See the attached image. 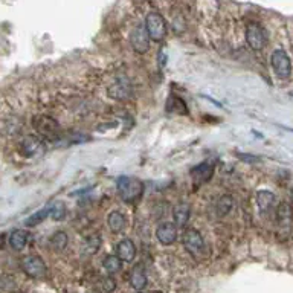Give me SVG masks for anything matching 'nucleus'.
Masks as SVG:
<instances>
[{"label":"nucleus","mask_w":293,"mask_h":293,"mask_svg":"<svg viewBox=\"0 0 293 293\" xmlns=\"http://www.w3.org/2000/svg\"><path fill=\"white\" fill-rule=\"evenodd\" d=\"M116 189L119 197L124 202L131 203V202L138 200L142 196V192H144V183L139 179L122 176L116 180Z\"/></svg>","instance_id":"nucleus-1"},{"label":"nucleus","mask_w":293,"mask_h":293,"mask_svg":"<svg viewBox=\"0 0 293 293\" xmlns=\"http://www.w3.org/2000/svg\"><path fill=\"white\" fill-rule=\"evenodd\" d=\"M144 26H145V29H147V32H148L150 40L161 42V40H164L165 35H167V22H165V18H164L159 12H156V11H153V12H150V14L147 15Z\"/></svg>","instance_id":"nucleus-2"},{"label":"nucleus","mask_w":293,"mask_h":293,"mask_svg":"<svg viewBox=\"0 0 293 293\" xmlns=\"http://www.w3.org/2000/svg\"><path fill=\"white\" fill-rule=\"evenodd\" d=\"M22 269L29 278H34V280H40V278L46 277V274H48V266L43 261V258L38 255L25 257L22 261Z\"/></svg>","instance_id":"nucleus-3"},{"label":"nucleus","mask_w":293,"mask_h":293,"mask_svg":"<svg viewBox=\"0 0 293 293\" xmlns=\"http://www.w3.org/2000/svg\"><path fill=\"white\" fill-rule=\"evenodd\" d=\"M270 61H272V67H274L275 73L281 80L290 78V75H292V61H290V57L287 55V52L284 49L274 51Z\"/></svg>","instance_id":"nucleus-4"},{"label":"nucleus","mask_w":293,"mask_h":293,"mask_svg":"<svg viewBox=\"0 0 293 293\" xmlns=\"http://www.w3.org/2000/svg\"><path fill=\"white\" fill-rule=\"evenodd\" d=\"M183 246L192 257H202L205 253V249H206L205 240L197 229H188L185 232Z\"/></svg>","instance_id":"nucleus-5"},{"label":"nucleus","mask_w":293,"mask_h":293,"mask_svg":"<svg viewBox=\"0 0 293 293\" xmlns=\"http://www.w3.org/2000/svg\"><path fill=\"white\" fill-rule=\"evenodd\" d=\"M246 42L253 51H261L267 45V34L260 25L250 23L246 28Z\"/></svg>","instance_id":"nucleus-6"},{"label":"nucleus","mask_w":293,"mask_h":293,"mask_svg":"<svg viewBox=\"0 0 293 293\" xmlns=\"http://www.w3.org/2000/svg\"><path fill=\"white\" fill-rule=\"evenodd\" d=\"M130 45L134 52L138 54H145L150 49V37L144 25L136 26L131 34H130Z\"/></svg>","instance_id":"nucleus-7"},{"label":"nucleus","mask_w":293,"mask_h":293,"mask_svg":"<svg viewBox=\"0 0 293 293\" xmlns=\"http://www.w3.org/2000/svg\"><path fill=\"white\" fill-rule=\"evenodd\" d=\"M32 125L37 130V133L48 136V138L55 136L60 131L58 122L54 118L46 116V115H37V116L32 118Z\"/></svg>","instance_id":"nucleus-8"},{"label":"nucleus","mask_w":293,"mask_h":293,"mask_svg":"<svg viewBox=\"0 0 293 293\" xmlns=\"http://www.w3.org/2000/svg\"><path fill=\"white\" fill-rule=\"evenodd\" d=\"M156 238L161 244L170 246L177 240V228L173 223H162L156 229Z\"/></svg>","instance_id":"nucleus-9"},{"label":"nucleus","mask_w":293,"mask_h":293,"mask_svg":"<svg viewBox=\"0 0 293 293\" xmlns=\"http://www.w3.org/2000/svg\"><path fill=\"white\" fill-rule=\"evenodd\" d=\"M212 174H214V165L211 162H208V161L199 164L197 167H194L191 170V177H192L194 183H197V185H202V183L208 182L212 177Z\"/></svg>","instance_id":"nucleus-10"},{"label":"nucleus","mask_w":293,"mask_h":293,"mask_svg":"<svg viewBox=\"0 0 293 293\" xmlns=\"http://www.w3.org/2000/svg\"><path fill=\"white\" fill-rule=\"evenodd\" d=\"M116 257H119V260L124 263H130L134 260L136 257V247L134 243L130 238H124L118 243L116 246Z\"/></svg>","instance_id":"nucleus-11"},{"label":"nucleus","mask_w":293,"mask_h":293,"mask_svg":"<svg viewBox=\"0 0 293 293\" xmlns=\"http://www.w3.org/2000/svg\"><path fill=\"white\" fill-rule=\"evenodd\" d=\"M131 93V86L127 78H118L116 83L109 89V95H112L115 100H125Z\"/></svg>","instance_id":"nucleus-12"},{"label":"nucleus","mask_w":293,"mask_h":293,"mask_svg":"<svg viewBox=\"0 0 293 293\" xmlns=\"http://www.w3.org/2000/svg\"><path fill=\"white\" fill-rule=\"evenodd\" d=\"M28 240H29V234L25 229H14L9 235V246L12 250L20 252L26 247Z\"/></svg>","instance_id":"nucleus-13"},{"label":"nucleus","mask_w":293,"mask_h":293,"mask_svg":"<svg viewBox=\"0 0 293 293\" xmlns=\"http://www.w3.org/2000/svg\"><path fill=\"white\" fill-rule=\"evenodd\" d=\"M189 216H191V206L188 203H177L173 209V219H174V225L183 228L188 220H189Z\"/></svg>","instance_id":"nucleus-14"},{"label":"nucleus","mask_w":293,"mask_h":293,"mask_svg":"<svg viewBox=\"0 0 293 293\" xmlns=\"http://www.w3.org/2000/svg\"><path fill=\"white\" fill-rule=\"evenodd\" d=\"M107 226L113 234H119L125 228V216L119 211H112L107 216Z\"/></svg>","instance_id":"nucleus-15"},{"label":"nucleus","mask_w":293,"mask_h":293,"mask_svg":"<svg viewBox=\"0 0 293 293\" xmlns=\"http://www.w3.org/2000/svg\"><path fill=\"white\" fill-rule=\"evenodd\" d=\"M130 284L136 290H142L147 286V275L142 269V266H136L130 274Z\"/></svg>","instance_id":"nucleus-16"},{"label":"nucleus","mask_w":293,"mask_h":293,"mask_svg":"<svg viewBox=\"0 0 293 293\" xmlns=\"http://www.w3.org/2000/svg\"><path fill=\"white\" fill-rule=\"evenodd\" d=\"M255 200H257V205L261 211H267L274 202H275V194L272 191H267V189H261L257 192L255 196Z\"/></svg>","instance_id":"nucleus-17"},{"label":"nucleus","mask_w":293,"mask_h":293,"mask_svg":"<svg viewBox=\"0 0 293 293\" xmlns=\"http://www.w3.org/2000/svg\"><path fill=\"white\" fill-rule=\"evenodd\" d=\"M22 147H23V154L25 156H35V154H38V150H42L43 144L40 142V139H37L34 136H28L23 141Z\"/></svg>","instance_id":"nucleus-18"},{"label":"nucleus","mask_w":293,"mask_h":293,"mask_svg":"<svg viewBox=\"0 0 293 293\" xmlns=\"http://www.w3.org/2000/svg\"><path fill=\"white\" fill-rule=\"evenodd\" d=\"M101 247V237L100 235H90L86 238L84 244H83V253L90 257V255H95Z\"/></svg>","instance_id":"nucleus-19"},{"label":"nucleus","mask_w":293,"mask_h":293,"mask_svg":"<svg viewBox=\"0 0 293 293\" xmlns=\"http://www.w3.org/2000/svg\"><path fill=\"white\" fill-rule=\"evenodd\" d=\"M48 217H51V206H46V208H43V209L34 212L32 216H29V217L26 219V222H25V226H28V228L37 226V225H40L43 220H46Z\"/></svg>","instance_id":"nucleus-20"},{"label":"nucleus","mask_w":293,"mask_h":293,"mask_svg":"<svg viewBox=\"0 0 293 293\" xmlns=\"http://www.w3.org/2000/svg\"><path fill=\"white\" fill-rule=\"evenodd\" d=\"M103 267L106 269V272L113 275V274H118L122 269V261L119 260V257H116V255H107L103 260Z\"/></svg>","instance_id":"nucleus-21"},{"label":"nucleus","mask_w":293,"mask_h":293,"mask_svg":"<svg viewBox=\"0 0 293 293\" xmlns=\"http://www.w3.org/2000/svg\"><path fill=\"white\" fill-rule=\"evenodd\" d=\"M232 209H234V199H232L231 196H223V197H220V200L217 202V212H219V216L225 217V216H228Z\"/></svg>","instance_id":"nucleus-22"},{"label":"nucleus","mask_w":293,"mask_h":293,"mask_svg":"<svg viewBox=\"0 0 293 293\" xmlns=\"http://www.w3.org/2000/svg\"><path fill=\"white\" fill-rule=\"evenodd\" d=\"M67 241H69V237H67V234L64 231H57L55 234L51 237V246L57 252H61V250L66 249Z\"/></svg>","instance_id":"nucleus-23"},{"label":"nucleus","mask_w":293,"mask_h":293,"mask_svg":"<svg viewBox=\"0 0 293 293\" xmlns=\"http://www.w3.org/2000/svg\"><path fill=\"white\" fill-rule=\"evenodd\" d=\"M66 217V206L64 203L61 202H57L54 205H51V219L55 220V222H60Z\"/></svg>","instance_id":"nucleus-24"},{"label":"nucleus","mask_w":293,"mask_h":293,"mask_svg":"<svg viewBox=\"0 0 293 293\" xmlns=\"http://www.w3.org/2000/svg\"><path fill=\"white\" fill-rule=\"evenodd\" d=\"M278 217H280V220H281L283 223H286V225L290 223V220H292V209L289 208V205L283 203V205L280 206V209H278Z\"/></svg>","instance_id":"nucleus-25"},{"label":"nucleus","mask_w":293,"mask_h":293,"mask_svg":"<svg viewBox=\"0 0 293 293\" xmlns=\"http://www.w3.org/2000/svg\"><path fill=\"white\" fill-rule=\"evenodd\" d=\"M104 293H113L116 290V280L113 277H106L101 283Z\"/></svg>","instance_id":"nucleus-26"},{"label":"nucleus","mask_w":293,"mask_h":293,"mask_svg":"<svg viewBox=\"0 0 293 293\" xmlns=\"http://www.w3.org/2000/svg\"><path fill=\"white\" fill-rule=\"evenodd\" d=\"M170 103H171V110L170 112H179V113H186V106L182 100H179L176 96H171L170 98Z\"/></svg>","instance_id":"nucleus-27"},{"label":"nucleus","mask_w":293,"mask_h":293,"mask_svg":"<svg viewBox=\"0 0 293 293\" xmlns=\"http://www.w3.org/2000/svg\"><path fill=\"white\" fill-rule=\"evenodd\" d=\"M159 60H161V66L164 67V66H165V63H167V52H165V49H162V51H161Z\"/></svg>","instance_id":"nucleus-28"},{"label":"nucleus","mask_w":293,"mask_h":293,"mask_svg":"<svg viewBox=\"0 0 293 293\" xmlns=\"http://www.w3.org/2000/svg\"><path fill=\"white\" fill-rule=\"evenodd\" d=\"M150 293H162L161 290H153V292H150Z\"/></svg>","instance_id":"nucleus-29"},{"label":"nucleus","mask_w":293,"mask_h":293,"mask_svg":"<svg viewBox=\"0 0 293 293\" xmlns=\"http://www.w3.org/2000/svg\"><path fill=\"white\" fill-rule=\"evenodd\" d=\"M14 293H23V292H14Z\"/></svg>","instance_id":"nucleus-30"}]
</instances>
